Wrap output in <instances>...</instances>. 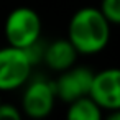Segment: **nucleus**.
Segmentation results:
<instances>
[{"instance_id": "423d86ee", "label": "nucleus", "mask_w": 120, "mask_h": 120, "mask_svg": "<svg viewBox=\"0 0 120 120\" xmlns=\"http://www.w3.org/2000/svg\"><path fill=\"white\" fill-rule=\"evenodd\" d=\"M94 72L84 66H71L69 69L59 72V77L53 82L56 99L69 104L79 97L89 95L92 86Z\"/></svg>"}, {"instance_id": "9d476101", "label": "nucleus", "mask_w": 120, "mask_h": 120, "mask_svg": "<svg viewBox=\"0 0 120 120\" xmlns=\"http://www.w3.org/2000/svg\"><path fill=\"white\" fill-rule=\"evenodd\" d=\"M22 112L18 110L17 105L8 104V102H0V120H20Z\"/></svg>"}, {"instance_id": "f257e3e1", "label": "nucleus", "mask_w": 120, "mask_h": 120, "mask_svg": "<svg viewBox=\"0 0 120 120\" xmlns=\"http://www.w3.org/2000/svg\"><path fill=\"white\" fill-rule=\"evenodd\" d=\"M110 22L104 17L100 8H79L69 20L68 40L79 54L90 56L104 51L110 41Z\"/></svg>"}, {"instance_id": "0eeeda50", "label": "nucleus", "mask_w": 120, "mask_h": 120, "mask_svg": "<svg viewBox=\"0 0 120 120\" xmlns=\"http://www.w3.org/2000/svg\"><path fill=\"white\" fill-rule=\"evenodd\" d=\"M79 53L72 46V43L68 38H59L49 43L43 51V59L46 66L54 72H63L76 64Z\"/></svg>"}, {"instance_id": "6e6552de", "label": "nucleus", "mask_w": 120, "mask_h": 120, "mask_svg": "<svg viewBox=\"0 0 120 120\" xmlns=\"http://www.w3.org/2000/svg\"><path fill=\"white\" fill-rule=\"evenodd\" d=\"M102 112L104 110L95 104L90 95H84L69 102L66 117L69 120H100Z\"/></svg>"}, {"instance_id": "f8f14e48", "label": "nucleus", "mask_w": 120, "mask_h": 120, "mask_svg": "<svg viewBox=\"0 0 120 120\" xmlns=\"http://www.w3.org/2000/svg\"><path fill=\"white\" fill-rule=\"evenodd\" d=\"M0 94H2V92H0ZM0 102H2V95H0Z\"/></svg>"}, {"instance_id": "7ed1b4c3", "label": "nucleus", "mask_w": 120, "mask_h": 120, "mask_svg": "<svg viewBox=\"0 0 120 120\" xmlns=\"http://www.w3.org/2000/svg\"><path fill=\"white\" fill-rule=\"evenodd\" d=\"M33 64L26 49L10 45L0 48V92L23 87L31 77Z\"/></svg>"}, {"instance_id": "20e7f679", "label": "nucleus", "mask_w": 120, "mask_h": 120, "mask_svg": "<svg viewBox=\"0 0 120 120\" xmlns=\"http://www.w3.org/2000/svg\"><path fill=\"white\" fill-rule=\"evenodd\" d=\"M25 92L22 95V110L26 117L31 118H45L48 117L56 102V92L51 81L43 77L33 79L25 84Z\"/></svg>"}, {"instance_id": "9b49d317", "label": "nucleus", "mask_w": 120, "mask_h": 120, "mask_svg": "<svg viewBox=\"0 0 120 120\" xmlns=\"http://www.w3.org/2000/svg\"><path fill=\"white\" fill-rule=\"evenodd\" d=\"M109 118H115V120H120V109L115 110V112H110L109 113Z\"/></svg>"}, {"instance_id": "1a4fd4ad", "label": "nucleus", "mask_w": 120, "mask_h": 120, "mask_svg": "<svg viewBox=\"0 0 120 120\" xmlns=\"http://www.w3.org/2000/svg\"><path fill=\"white\" fill-rule=\"evenodd\" d=\"M99 8L110 25H120V0H102Z\"/></svg>"}, {"instance_id": "39448f33", "label": "nucleus", "mask_w": 120, "mask_h": 120, "mask_svg": "<svg viewBox=\"0 0 120 120\" xmlns=\"http://www.w3.org/2000/svg\"><path fill=\"white\" fill-rule=\"evenodd\" d=\"M89 95L102 109L115 112L120 109V68H107L94 72Z\"/></svg>"}, {"instance_id": "f03ea898", "label": "nucleus", "mask_w": 120, "mask_h": 120, "mask_svg": "<svg viewBox=\"0 0 120 120\" xmlns=\"http://www.w3.org/2000/svg\"><path fill=\"white\" fill-rule=\"evenodd\" d=\"M5 40L10 46L26 49L40 41L41 18L30 7H18L12 10L4 25Z\"/></svg>"}]
</instances>
